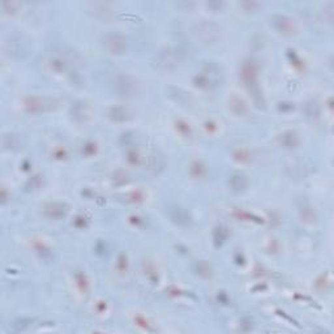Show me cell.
I'll return each mask as SVG.
<instances>
[{
    "label": "cell",
    "instance_id": "d4e9b609",
    "mask_svg": "<svg viewBox=\"0 0 334 334\" xmlns=\"http://www.w3.org/2000/svg\"><path fill=\"white\" fill-rule=\"evenodd\" d=\"M259 6H260V4H259L258 2H242V3H240V7H243L246 11H254Z\"/></svg>",
    "mask_w": 334,
    "mask_h": 334
},
{
    "label": "cell",
    "instance_id": "7c38bea8",
    "mask_svg": "<svg viewBox=\"0 0 334 334\" xmlns=\"http://www.w3.org/2000/svg\"><path fill=\"white\" fill-rule=\"evenodd\" d=\"M107 118L115 123H125L132 119V113L124 106H113L107 110Z\"/></svg>",
    "mask_w": 334,
    "mask_h": 334
},
{
    "label": "cell",
    "instance_id": "cb8c5ba5",
    "mask_svg": "<svg viewBox=\"0 0 334 334\" xmlns=\"http://www.w3.org/2000/svg\"><path fill=\"white\" fill-rule=\"evenodd\" d=\"M302 217L305 219V221H315V213L311 210V208H302Z\"/></svg>",
    "mask_w": 334,
    "mask_h": 334
},
{
    "label": "cell",
    "instance_id": "5b68a950",
    "mask_svg": "<svg viewBox=\"0 0 334 334\" xmlns=\"http://www.w3.org/2000/svg\"><path fill=\"white\" fill-rule=\"evenodd\" d=\"M258 72L259 67L253 60H246L242 64V68H240V76H242L243 83H244V85L249 92L253 94L254 99L258 97H261L260 89H259L258 85Z\"/></svg>",
    "mask_w": 334,
    "mask_h": 334
},
{
    "label": "cell",
    "instance_id": "30bf717a",
    "mask_svg": "<svg viewBox=\"0 0 334 334\" xmlns=\"http://www.w3.org/2000/svg\"><path fill=\"white\" fill-rule=\"evenodd\" d=\"M43 213L47 218L59 221V219H63L67 216L68 208H67L65 204H63V202H47V204H44L43 207Z\"/></svg>",
    "mask_w": 334,
    "mask_h": 334
},
{
    "label": "cell",
    "instance_id": "603a6c76",
    "mask_svg": "<svg viewBox=\"0 0 334 334\" xmlns=\"http://www.w3.org/2000/svg\"><path fill=\"white\" fill-rule=\"evenodd\" d=\"M207 6L208 8L212 9L213 12H218V11H222V8L225 7V3H223V2H208Z\"/></svg>",
    "mask_w": 334,
    "mask_h": 334
},
{
    "label": "cell",
    "instance_id": "3957f363",
    "mask_svg": "<svg viewBox=\"0 0 334 334\" xmlns=\"http://www.w3.org/2000/svg\"><path fill=\"white\" fill-rule=\"evenodd\" d=\"M113 90L118 97L132 98L141 92V84L136 77L130 74H118L113 80Z\"/></svg>",
    "mask_w": 334,
    "mask_h": 334
},
{
    "label": "cell",
    "instance_id": "8992f818",
    "mask_svg": "<svg viewBox=\"0 0 334 334\" xmlns=\"http://www.w3.org/2000/svg\"><path fill=\"white\" fill-rule=\"evenodd\" d=\"M102 44H104L105 50L111 55L115 57H120L123 54H125L128 47V42L125 36H123L121 33L111 30L107 32L104 37H102Z\"/></svg>",
    "mask_w": 334,
    "mask_h": 334
},
{
    "label": "cell",
    "instance_id": "9c48e42d",
    "mask_svg": "<svg viewBox=\"0 0 334 334\" xmlns=\"http://www.w3.org/2000/svg\"><path fill=\"white\" fill-rule=\"evenodd\" d=\"M167 216H169L170 221L174 225L181 226V227H187L192 222L191 214L184 208L179 207V205H171V207L167 208Z\"/></svg>",
    "mask_w": 334,
    "mask_h": 334
},
{
    "label": "cell",
    "instance_id": "7402d4cb",
    "mask_svg": "<svg viewBox=\"0 0 334 334\" xmlns=\"http://www.w3.org/2000/svg\"><path fill=\"white\" fill-rule=\"evenodd\" d=\"M191 174L195 177H201L205 175V166L201 162H195L191 167Z\"/></svg>",
    "mask_w": 334,
    "mask_h": 334
},
{
    "label": "cell",
    "instance_id": "e0dca14e",
    "mask_svg": "<svg viewBox=\"0 0 334 334\" xmlns=\"http://www.w3.org/2000/svg\"><path fill=\"white\" fill-rule=\"evenodd\" d=\"M86 6L89 7V11H93V15L95 17L99 18H107L110 13V6L107 3H104V2H94V3H88Z\"/></svg>",
    "mask_w": 334,
    "mask_h": 334
},
{
    "label": "cell",
    "instance_id": "277c9868",
    "mask_svg": "<svg viewBox=\"0 0 334 334\" xmlns=\"http://www.w3.org/2000/svg\"><path fill=\"white\" fill-rule=\"evenodd\" d=\"M182 63V54L176 50H166L154 58L151 65L156 71L174 72Z\"/></svg>",
    "mask_w": 334,
    "mask_h": 334
},
{
    "label": "cell",
    "instance_id": "7a4b0ae2",
    "mask_svg": "<svg viewBox=\"0 0 334 334\" xmlns=\"http://www.w3.org/2000/svg\"><path fill=\"white\" fill-rule=\"evenodd\" d=\"M6 51L8 57L16 60H24L32 53V41L20 33L9 36L6 42Z\"/></svg>",
    "mask_w": 334,
    "mask_h": 334
},
{
    "label": "cell",
    "instance_id": "2e32d148",
    "mask_svg": "<svg viewBox=\"0 0 334 334\" xmlns=\"http://www.w3.org/2000/svg\"><path fill=\"white\" fill-rule=\"evenodd\" d=\"M88 106L86 104H83V102H79V104H74L73 106L71 107V116L74 121L77 123H83L88 119Z\"/></svg>",
    "mask_w": 334,
    "mask_h": 334
},
{
    "label": "cell",
    "instance_id": "44dd1931",
    "mask_svg": "<svg viewBox=\"0 0 334 334\" xmlns=\"http://www.w3.org/2000/svg\"><path fill=\"white\" fill-rule=\"evenodd\" d=\"M51 68L55 72H63L65 69V62L62 59V58H53L51 59Z\"/></svg>",
    "mask_w": 334,
    "mask_h": 334
},
{
    "label": "cell",
    "instance_id": "6da1fadb",
    "mask_svg": "<svg viewBox=\"0 0 334 334\" xmlns=\"http://www.w3.org/2000/svg\"><path fill=\"white\" fill-rule=\"evenodd\" d=\"M222 29L213 21L202 20L191 28V37L196 43L212 44L216 43L221 37Z\"/></svg>",
    "mask_w": 334,
    "mask_h": 334
},
{
    "label": "cell",
    "instance_id": "9a60e30c",
    "mask_svg": "<svg viewBox=\"0 0 334 334\" xmlns=\"http://www.w3.org/2000/svg\"><path fill=\"white\" fill-rule=\"evenodd\" d=\"M228 184H230V188L233 189L234 192H243V191L247 188L248 181H247V177L244 174L234 172L230 176V179H228Z\"/></svg>",
    "mask_w": 334,
    "mask_h": 334
},
{
    "label": "cell",
    "instance_id": "ffe728a7",
    "mask_svg": "<svg viewBox=\"0 0 334 334\" xmlns=\"http://www.w3.org/2000/svg\"><path fill=\"white\" fill-rule=\"evenodd\" d=\"M32 322H33V320H30V319H18L13 322L12 326L16 331H21V330H25V329L29 328V326L32 325Z\"/></svg>",
    "mask_w": 334,
    "mask_h": 334
},
{
    "label": "cell",
    "instance_id": "8fae6325",
    "mask_svg": "<svg viewBox=\"0 0 334 334\" xmlns=\"http://www.w3.org/2000/svg\"><path fill=\"white\" fill-rule=\"evenodd\" d=\"M166 167V160L165 156L161 153L160 150H153L148 157V165H146V169L150 174L158 175L165 170Z\"/></svg>",
    "mask_w": 334,
    "mask_h": 334
},
{
    "label": "cell",
    "instance_id": "52a82bcc",
    "mask_svg": "<svg viewBox=\"0 0 334 334\" xmlns=\"http://www.w3.org/2000/svg\"><path fill=\"white\" fill-rule=\"evenodd\" d=\"M25 110L29 114L47 113L55 109V101L46 97H28L24 102Z\"/></svg>",
    "mask_w": 334,
    "mask_h": 334
},
{
    "label": "cell",
    "instance_id": "ba28073f",
    "mask_svg": "<svg viewBox=\"0 0 334 334\" xmlns=\"http://www.w3.org/2000/svg\"><path fill=\"white\" fill-rule=\"evenodd\" d=\"M270 25H272L275 32L282 34V36H293L296 32L295 22H294L293 18H290L286 15H282V13L273 15L270 17Z\"/></svg>",
    "mask_w": 334,
    "mask_h": 334
},
{
    "label": "cell",
    "instance_id": "ac0fdd59",
    "mask_svg": "<svg viewBox=\"0 0 334 334\" xmlns=\"http://www.w3.org/2000/svg\"><path fill=\"white\" fill-rule=\"evenodd\" d=\"M303 110H304L305 116L311 119H317L320 116V105L315 99H310V101L305 102Z\"/></svg>",
    "mask_w": 334,
    "mask_h": 334
},
{
    "label": "cell",
    "instance_id": "5bb4252c",
    "mask_svg": "<svg viewBox=\"0 0 334 334\" xmlns=\"http://www.w3.org/2000/svg\"><path fill=\"white\" fill-rule=\"evenodd\" d=\"M278 141L285 149H295L299 145V137L294 131H286L281 133L278 137Z\"/></svg>",
    "mask_w": 334,
    "mask_h": 334
},
{
    "label": "cell",
    "instance_id": "4fadbf2b",
    "mask_svg": "<svg viewBox=\"0 0 334 334\" xmlns=\"http://www.w3.org/2000/svg\"><path fill=\"white\" fill-rule=\"evenodd\" d=\"M192 272L202 279H209L213 275V268L207 260H195L192 264Z\"/></svg>",
    "mask_w": 334,
    "mask_h": 334
},
{
    "label": "cell",
    "instance_id": "d6986e66",
    "mask_svg": "<svg viewBox=\"0 0 334 334\" xmlns=\"http://www.w3.org/2000/svg\"><path fill=\"white\" fill-rule=\"evenodd\" d=\"M230 109L234 114L237 115H244L247 113V106L246 102L243 101L242 98L239 97H233L230 101Z\"/></svg>",
    "mask_w": 334,
    "mask_h": 334
}]
</instances>
